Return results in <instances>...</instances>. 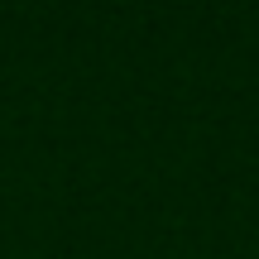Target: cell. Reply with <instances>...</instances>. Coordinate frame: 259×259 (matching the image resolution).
<instances>
[]
</instances>
